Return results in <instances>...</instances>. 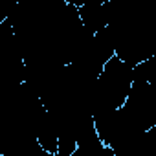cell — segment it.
I'll return each instance as SVG.
<instances>
[{"instance_id":"obj_1","label":"cell","mask_w":156,"mask_h":156,"mask_svg":"<svg viewBox=\"0 0 156 156\" xmlns=\"http://www.w3.org/2000/svg\"><path fill=\"white\" fill-rule=\"evenodd\" d=\"M127 119L141 132L156 127V87L149 81H134L129 99L121 108Z\"/></svg>"},{"instance_id":"obj_2","label":"cell","mask_w":156,"mask_h":156,"mask_svg":"<svg viewBox=\"0 0 156 156\" xmlns=\"http://www.w3.org/2000/svg\"><path fill=\"white\" fill-rule=\"evenodd\" d=\"M112 156H118V154H112Z\"/></svg>"}]
</instances>
